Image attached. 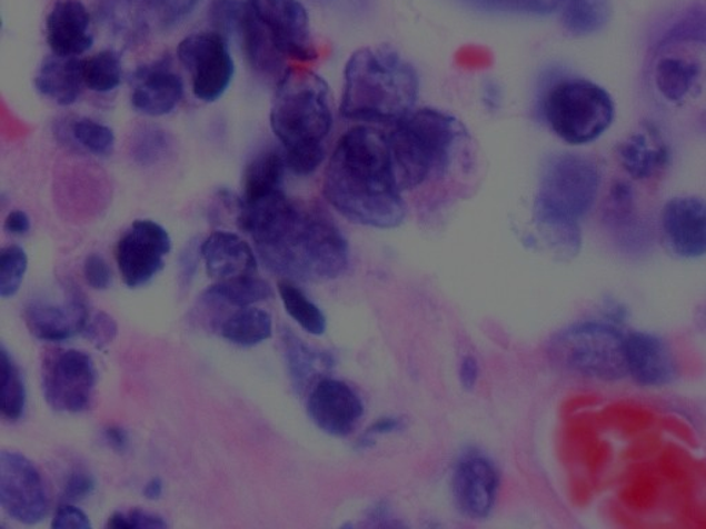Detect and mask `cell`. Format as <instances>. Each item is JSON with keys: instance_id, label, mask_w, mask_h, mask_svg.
Masks as SVG:
<instances>
[{"instance_id": "cell-3", "label": "cell", "mask_w": 706, "mask_h": 529, "mask_svg": "<svg viewBox=\"0 0 706 529\" xmlns=\"http://www.w3.org/2000/svg\"><path fill=\"white\" fill-rule=\"evenodd\" d=\"M332 122L331 91L309 69L290 68L280 77L271 108V128L284 147L287 169L309 176L326 158Z\"/></svg>"}, {"instance_id": "cell-18", "label": "cell", "mask_w": 706, "mask_h": 529, "mask_svg": "<svg viewBox=\"0 0 706 529\" xmlns=\"http://www.w3.org/2000/svg\"><path fill=\"white\" fill-rule=\"evenodd\" d=\"M664 239L672 252L682 258L706 254V201L699 198H675L664 206Z\"/></svg>"}, {"instance_id": "cell-29", "label": "cell", "mask_w": 706, "mask_h": 529, "mask_svg": "<svg viewBox=\"0 0 706 529\" xmlns=\"http://www.w3.org/2000/svg\"><path fill=\"white\" fill-rule=\"evenodd\" d=\"M279 296L286 312L311 336H324L327 320L317 303H314L291 280L280 281Z\"/></svg>"}, {"instance_id": "cell-4", "label": "cell", "mask_w": 706, "mask_h": 529, "mask_svg": "<svg viewBox=\"0 0 706 529\" xmlns=\"http://www.w3.org/2000/svg\"><path fill=\"white\" fill-rule=\"evenodd\" d=\"M420 91L416 69L388 48H365L349 57L340 111L364 124H396L412 111Z\"/></svg>"}, {"instance_id": "cell-38", "label": "cell", "mask_w": 706, "mask_h": 529, "mask_svg": "<svg viewBox=\"0 0 706 529\" xmlns=\"http://www.w3.org/2000/svg\"><path fill=\"white\" fill-rule=\"evenodd\" d=\"M86 281L95 290H107L111 286L112 272L107 261L101 256L90 254L83 263Z\"/></svg>"}, {"instance_id": "cell-10", "label": "cell", "mask_w": 706, "mask_h": 529, "mask_svg": "<svg viewBox=\"0 0 706 529\" xmlns=\"http://www.w3.org/2000/svg\"><path fill=\"white\" fill-rule=\"evenodd\" d=\"M177 57L191 77L193 96L212 102L232 82L235 64L227 38L220 32L189 34L178 44Z\"/></svg>"}, {"instance_id": "cell-28", "label": "cell", "mask_w": 706, "mask_h": 529, "mask_svg": "<svg viewBox=\"0 0 706 529\" xmlns=\"http://www.w3.org/2000/svg\"><path fill=\"white\" fill-rule=\"evenodd\" d=\"M698 77L699 66L686 57H664L656 68L657 89L670 102L686 99L696 86Z\"/></svg>"}, {"instance_id": "cell-34", "label": "cell", "mask_w": 706, "mask_h": 529, "mask_svg": "<svg viewBox=\"0 0 706 529\" xmlns=\"http://www.w3.org/2000/svg\"><path fill=\"white\" fill-rule=\"evenodd\" d=\"M72 136L84 149L95 154H108L115 146V134L108 126L83 118L72 124Z\"/></svg>"}, {"instance_id": "cell-15", "label": "cell", "mask_w": 706, "mask_h": 529, "mask_svg": "<svg viewBox=\"0 0 706 529\" xmlns=\"http://www.w3.org/2000/svg\"><path fill=\"white\" fill-rule=\"evenodd\" d=\"M309 418L325 433L347 437L358 428L365 406L346 382L325 378L314 385L308 399Z\"/></svg>"}, {"instance_id": "cell-43", "label": "cell", "mask_w": 706, "mask_h": 529, "mask_svg": "<svg viewBox=\"0 0 706 529\" xmlns=\"http://www.w3.org/2000/svg\"><path fill=\"white\" fill-rule=\"evenodd\" d=\"M31 220L26 211H11L4 220V231L11 236H24L30 232Z\"/></svg>"}, {"instance_id": "cell-31", "label": "cell", "mask_w": 706, "mask_h": 529, "mask_svg": "<svg viewBox=\"0 0 706 529\" xmlns=\"http://www.w3.org/2000/svg\"><path fill=\"white\" fill-rule=\"evenodd\" d=\"M0 368H2V389H0V408L6 421L17 422L24 416L27 405L26 385L22 381L19 367L6 348L0 352Z\"/></svg>"}, {"instance_id": "cell-35", "label": "cell", "mask_w": 706, "mask_h": 529, "mask_svg": "<svg viewBox=\"0 0 706 529\" xmlns=\"http://www.w3.org/2000/svg\"><path fill=\"white\" fill-rule=\"evenodd\" d=\"M635 211V200L633 188L627 182L617 181L611 187L608 197L607 218L614 226H628L633 220Z\"/></svg>"}, {"instance_id": "cell-19", "label": "cell", "mask_w": 706, "mask_h": 529, "mask_svg": "<svg viewBox=\"0 0 706 529\" xmlns=\"http://www.w3.org/2000/svg\"><path fill=\"white\" fill-rule=\"evenodd\" d=\"M89 318L83 298L77 295L61 303L36 301L26 309L28 330L44 342H64L82 333Z\"/></svg>"}, {"instance_id": "cell-13", "label": "cell", "mask_w": 706, "mask_h": 529, "mask_svg": "<svg viewBox=\"0 0 706 529\" xmlns=\"http://www.w3.org/2000/svg\"><path fill=\"white\" fill-rule=\"evenodd\" d=\"M171 251L168 231L158 222L137 220L117 247L119 272L125 285L137 289L149 283L165 268Z\"/></svg>"}, {"instance_id": "cell-46", "label": "cell", "mask_w": 706, "mask_h": 529, "mask_svg": "<svg viewBox=\"0 0 706 529\" xmlns=\"http://www.w3.org/2000/svg\"><path fill=\"white\" fill-rule=\"evenodd\" d=\"M163 493V481L159 479V477H155V479L149 480L143 488V497L148 500H158L162 497Z\"/></svg>"}, {"instance_id": "cell-6", "label": "cell", "mask_w": 706, "mask_h": 529, "mask_svg": "<svg viewBox=\"0 0 706 529\" xmlns=\"http://www.w3.org/2000/svg\"><path fill=\"white\" fill-rule=\"evenodd\" d=\"M600 176L589 159L566 153L549 163L536 203L541 231L579 228L578 221L593 209Z\"/></svg>"}, {"instance_id": "cell-36", "label": "cell", "mask_w": 706, "mask_h": 529, "mask_svg": "<svg viewBox=\"0 0 706 529\" xmlns=\"http://www.w3.org/2000/svg\"><path fill=\"white\" fill-rule=\"evenodd\" d=\"M82 336L93 343L96 348H106L118 336L117 321L106 312L96 313L89 318Z\"/></svg>"}, {"instance_id": "cell-17", "label": "cell", "mask_w": 706, "mask_h": 529, "mask_svg": "<svg viewBox=\"0 0 706 529\" xmlns=\"http://www.w3.org/2000/svg\"><path fill=\"white\" fill-rule=\"evenodd\" d=\"M625 358L628 376L640 387H665L679 376L670 345L654 333H625Z\"/></svg>"}, {"instance_id": "cell-24", "label": "cell", "mask_w": 706, "mask_h": 529, "mask_svg": "<svg viewBox=\"0 0 706 529\" xmlns=\"http://www.w3.org/2000/svg\"><path fill=\"white\" fill-rule=\"evenodd\" d=\"M36 86L46 99L59 106H71L84 86L83 60L56 54L48 57L39 68Z\"/></svg>"}, {"instance_id": "cell-37", "label": "cell", "mask_w": 706, "mask_h": 529, "mask_svg": "<svg viewBox=\"0 0 706 529\" xmlns=\"http://www.w3.org/2000/svg\"><path fill=\"white\" fill-rule=\"evenodd\" d=\"M95 490L96 480L93 475L82 469H74L67 477L61 497L64 502H79V500L90 497Z\"/></svg>"}, {"instance_id": "cell-21", "label": "cell", "mask_w": 706, "mask_h": 529, "mask_svg": "<svg viewBox=\"0 0 706 529\" xmlns=\"http://www.w3.org/2000/svg\"><path fill=\"white\" fill-rule=\"evenodd\" d=\"M206 272L217 281L255 275L258 263L255 250L239 234L218 231L200 247Z\"/></svg>"}, {"instance_id": "cell-33", "label": "cell", "mask_w": 706, "mask_h": 529, "mask_svg": "<svg viewBox=\"0 0 706 529\" xmlns=\"http://www.w3.org/2000/svg\"><path fill=\"white\" fill-rule=\"evenodd\" d=\"M28 269V257L20 246L4 247L0 252V297L10 298L19 292Z\"/></svg>"}, {"instance_id": "cell-12", "label": "cell", "mask_w": 706, "mask_h": 529, "mask_svg": "<svg viewBox=\"0 0 706 529\" xmlns=\"http://www.w3.org/2000/svg\"><path fill=\"white\" fill-rule=\"evenodd\" d=\"M0 505L11 519L33 526L49 515L42 475L30 459L16 451L0 453Z\"/></svg>"}, {"instance_id": "cell-45", "label": "cell", "mask_w": 706, "mask_h": 529, "mask_svg": "<svg viewBox=\"0 0 706 529\" xmlns=\"http://www.w3.org/2000/svg\"><path fill=\"white\" fill-rule=\"evenodd\" d=\"M479 378V366L473 356H467L459 367V381L464 389L473 390Z\"/></svg>"}, {"instance_id": "cell-2", "label": "cell", "mask_w": 706, "mask_h": 529, "mask_svg": "<svg viewBox=\"0 0 706 529\" xmlns=\"http://www.w3.org/2000/svg\"><path fill=\"white\" fill-rule=\"evenodd\" d=\"M261 261L286 280L327 281L346 272L348 241L317 207L295 203L256 241Z\"/></svg>"}, {"instance_id": "cell-41", "label": "cell", "mask_w": 706, "mask_h": 529, "mask_svg": "<svg viewBox=\"0 0 706 529\" xmlns=\"http://www.w3.org/2000/svg\"><path fill=\"white\" fill-rule=\"evenodd\" d=\"M126 517H128L129 528H168V522L165 521L162 516L149 513L146 510L133 509L126 513Z\"/></svg>"}, {"instance_id": "cell-25", "label": "cell", "mask_w": 706, "mask_h": 529, "mask_svg": "<svg viewBox=\"0 0 706 529\" xmlns=\"http://www.w3.org/2000/svg\"><path fill=\"white\" fill-rule=\"evenodd\" d=\"M272 297L274 290L268 281L249 275L217 281L203 292L202 299L205 303L217 305V307L231 305V307L246 308Z\"/></svg>"}, {"instance_id": "cell-42", "label": "cell", "mask_w": 706, "mask_h": 529, "mask_svg": "<svg viewBox=\"0 0 706 529\" xmlns=\"http://www.w3.org/2000/svg\"><path fill=\"white\" fill-rule=\"evenodd\" d=\"M404 427L399 418H382L378 419L376 423H372L366 433L361 436L360 445L370 446V441H375L376 437L394 433Z\"/></svg>"}, {"instance_id": "cell-5", "label": "cell", "mask_w": 706, "mask_h": 529, "mask_svg": "<svg viewBox=\"0 0 706 529\" xmlns=\"http://www.w3.org/2000/svg\"><path fill=\"white\" fill-rule=\"evenodd\" d=\"M464 132L459 120L434 108L411 111L394 124L387 137L400 188H420L444 174Z\"/></svg>"}, {"instance_id": "cell-32", "label": "cell", "mask_w": 706, "mask_h": 529, "mask_svg": "<svg viewBox=\"0 0 706 529\" xmlns=\"http://www.w3.org/2000/svg\"><path fill=\"white\" fill-rule=\"evenodd\" d=\"M84 86L96 93H109L122 82V62L115 51L106 50L83 60Z\"/></svg>"}, {"instance_id": "cell-23", "label": "cell", "mask_w": 706, "mask_h": 529, "mask_svg": "<svg viewBox=\"0 0 706 529\" xmlns=\"http://www.w3.org/2000/svg\"><path fill=\"white\" fill-rule=\"evenodd\" d=\"M182 94V79L177 73L165 68L149 69L131 93V106L148 117H163L175 111Z\"/></svg>"}, {"instance_id": "cell-11", "label": "cell", "mask_w": 706, "mask_h": 529, "mask_svg": "<svg viewBox=\"0 0 706 529\" xmlns=\"http://www.w3.org/2000/svg\"><path fill=\"white\" fill-rule=\"evenodd\" d=\"M210 20L223 38L237 40L246 59L257 72L275 77L284 66V56L252 13L248 0H215L210 6Z\"/></svg>"}, {"instance_id": "cell-16", "label": "cell", "mask_w": 706, "mask_h": 529, "mask_svg": "<svg viewBox=\"0 0 706 529\" xmlns=\"http://www.w3.org/2000/svg\"><path fill=\"white\" fill-rule=\"evenodd\" d=\"M451 488L457 509L468 519L484 520L496 505L499 488L496 466L479 453H469L459 459Z\"/></svg>"}, {"instance_id": "cell-39", "label": "cell", "mask_w": 706, "mask_h": 529, "mask_svg": "<svg viewBox=\"0 0 706 529\" xmlns=\"http://www.w3.org/2000/svg\"><path fill=\"white\" fill-rule=\"evenodd\" d=\"M51 527L54 529H90L91 522L83 510L70 502H66L57 508Z\"/></svg>"}, {"instance_id": "cell-14", "label": "cell", "mask_w": 706, "mask_h": 529, "mask_svg": "<svg viewBox=\"0 0 706 529\" xmlns=\"http://www.w3.org/2000/svg\"><path fill=\"white\" fill-rule=\"evenodd\" d=\"M275 48L284 57L298 61L317 59L308 31L306 10L296 0H248Z\"/></svg>"}, {"instance_id": "cell-1", "label": "cell", "mask_w": 706, "mask_h": 529, "mask_svg": "<svg viewBox=\"0 0 706 529\" xmlns=\"http://www.w3.org/2000/svg\"><path fill=\"white\" fill-rule=\"evenodd\" d=\"M401 192L388 137L367 124L344 132L325 170L327 203L358 226L392 229L406 217Z\"/></svg>"}, {"instance_id": "cell-40", "label": "cell", "mask_w": 706, "mask_h": 529, "mask_svg": "<svg viewBox=\"0 0 706 529\" xmlns=\"http://www.w3.org/2000/svg\"><path fill=\"white\" fill-rule=\"evenodd\" d=\"M200 0H151L165 21H175L191 11Z\"/></svg>"}, {"instance_id": "cell-22", "label": "cell", "mask_w": 706, "mask_h": 529, "mask_svg": "<svg viewBox=\"0 0 706 529\" xmlns=\"http://www.w3.org/2000/svg\"><path fill=\"white\" fill-rule=\"evenodd\" d=\"M619 163L635 180H648L664 171L669 163V149L654 129L634 132L622 143Z\"/></svg>"}, {"instance_id": "cell-7", "label": "cell", "mask_w": 706, "mask_h": 529, "mask_svg": "<svg viewBox=\"0 0 706 529\" xmlns=\"http://www.w3.org/2000/svg\"><path fill=\"white\" fill-rule=\"evenodd\" d=\"M549 129L570 146L594 142L610 129L616 107L601 86L588 79L561 80L548 90L543 102Z\"/></svg>"}, {"instance_id": "cell-8", "label": "cell", "mask_w": 706, "mask_h": 529, "mask_svg": "<svg viewBox=\"0 0 706 529\" xmlns=\"http://www.w3.org/2000/svg\"><path fill=\"white\" fill-rule=\"evenodd\" d=\"M549 353L577 376L613 382L628 377L625 333L601 321H584L556 333Z\"/></svg>"}, {"instance_id": "cell-20", "label": "cell", "mask_w": 706, "mask_h": 529, "mask_svg": "<svg viewBox=\"0 0 706 529\" xmlns=\"http://www.w3.org/2000/svg\"><path fill=\"white\" fill-rule=\"evenodd\" d=\"M91 17L80 0H57L46 17V39L56 56L78 57L93 46Z\"/></svg>"}, {"instance_id": "cell-9", "label": "cell", "mask_w": 706, "mask_h": 529, "mask_svg": "<svg viewBox=\"0 0 706 529\" xmlns=\"http://www.w3.org/2000/svg\"><path fill=\"white\" fill-rule=\"evenodd\" d=\"M99 381V372L89 353L78 349L49 352L42 365L44 400L59 412L88 410Z\"/></svg>"}, {"instance_id": "cell-27", "label": "cell", "mask_w": 706, "mask_h": 529, "mask_svg": "<svg viewBox=\"0 0 706 529\" xmlns=\"http://www.w3.org/2000/svg\"><path fill=\"white\" fill-rule=\"evenodd\" d=\"M286 169L284 152L267 151L258 154L246 170L240 200L249 201L282 189Z\"/></svg>"}, {"instance_id": "cell-30", "label": "cell", "mask_w": 706, "mask_h": 529, "mask_svg": "<svg viewBox=\"0 0 706 529\" xmlns=\"http://www.w3.org/2000/svg\"><path fill=\"white\" fill-rule=\"evenodd\" d=\"M282 342L292 383L297 389H304L327 366V360L290 331L284 332Z\"/></svg>"}, {"instance_id": "cell-44", "label": "cell", "mask_w": 706, "mask_h": 529, "mask_svg": "<svg viewBox=\"0 0 706 529\" xmlns=\"http://www.w3.org/2000/svg\"><path fill=\"white\" fill-rule=\"evenodd\" d=\"M105 440L113 451L123 453L129 450L130 437L128 430L120 427H109L105 430Z\"/></svg>"}, {"instance_id": "cell-26", "label": "cell", "mask_w": 706, "mask_h": 529, "mask_svg": "<svg viewBox=\"0 0 706 529\" xmlns=\"http://www.w3.org/2000/svg\"><path fill=\"white\" fill-rule=\"evenodd\" d=\"M220 331L222 338L238 347H257L272 337V318L262 309L239 308L223 321Z\"/></svg>"}]
</instances>
